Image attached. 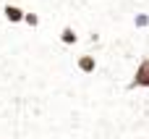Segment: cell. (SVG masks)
Returning <instances> with one entry per match:
<instances>
[{"mask_svg":"<svg viewBox=\"0 0 149 139\" xmlns=\"http://www.w3.org/2000/svg\"><path fill=\"white\" fill-rule=\"evenodd\" d=\"M131 87L149 89V58H144V60L136 66V74H134V81H131Z\"/></svg>","mask_w":149,"mask_h":139,"instance_id":"1","label":"cell"},{"mask_svg":"<svg viewBox=\"0 0 149 139\" xmlns=\"http://www.w3.org/2000/svg\"><path fill=\"white\" fill-rule=\"evenodd\" d=\"M3 16H5L10 24H21L24 16H26V11H21L18 5H10V3H8V5H3Z\"/></svg>","mask_w":149,"mask_h":139,"instance_id":"2","label":"cell"},{"mask_svg":"<svg viewBox=\"0 0 149 139\" xmlns=\"http://www.w3.org/2000/svg\"><path fill=\"white\" fill-rule=\"evenodd\" d=\"M76 66L84 71V74H92L94 68H97V60L92 58V55H79V60H76Z\"/></svg>","mask_w":149,"mask_h":139,"instance_id":"3","label":"cell"},{"mask_svg":"<svg viewBox=\"0 0 149 139\" xmlns=\"http://www.w3.org/2000/svg\"><path fill=\"white\" fill-rule=\"evenodd\" d=\"M60 42H63V45H76L79 37H76V32H73L71 26H65V29L60 32Z\"/></svg>","mask_w":149,"mask_h":139,"instance_id":"4","label":"cell"},{"mask_svg":"<svg viewBox=\"0 0 149 139\" xmlns=\"http://www.w3.org/2000/svg\"><path fill=\"white\" fill-rule=\"evenodd\" d=\"M134 24H136L139 29H144V26H149V16H147V13H136V18H134Z\"/></svg>","mask_w":149,"mask_h":139,"instance_id":"5","label":"cell"},{"mask_svg":"<svg viewBox=\"0 0 149 139\" xmlns=\"http://www.w3.org/2000/svg\"><path fill=\"white\" fill-rule=\"evenodd\" d=\"M24 24H29V26H37V24H39V16H37V13H26V16H24Z\"/></svg>","mask_w":149,"mask_h":139,"instance_id":"6","label":"cell"}]
</instances>
